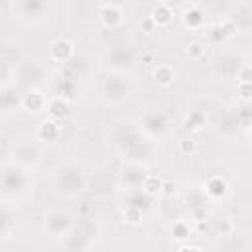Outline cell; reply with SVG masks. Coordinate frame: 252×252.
<instances>
[{
  "label": "cell",
  "mask_w": 252,
  "mask_h": 252,
  "mask_svg": "<svg viewBox=\"0 0 252 252\" xmlns=\"http://www.w3.org/2000/svg\"><path fill=\"white\" fill-rule=\"evenodd\" d=\"M73 53H75V45H73L71 39L59 37V39H55V41L49 43V57L53 61H57V63L69 61L73 57Z\"/></svg>",
  "instance_id": "cell-1"
},
{
  "label": "cell",
  "mask_w": 252,
  "mask_h": 252,
  "mask_svg": "<svg viewBox=\"0 0 252 252\" xmlns=\"http://www.w3.org/2000/svg\"><path fill=\"white\" fill-rule=\"evenodd\" d=\"M203 193H205L209 199L219 201V199H222V197L228 193V183H226V179L220 177V175H211V177L203 183Z\"/></svg>",
  "instance_id": "cell-2"
},
{
  "label": "cell",
  "mask_w": 252,
  "mask_h": 252,
  "mask_svg": "<svg viewBox=\"0 0 252 252\" xmlns=\"http://www.w3.org/2000/svg\"><path fill=\"white\" fill-rule=\"evenodd\" d=\"M98 20H100V24L104 28L114 30V28H118L122 24V10L116 4H104L100 8V12H98Z\"/></svg>",
  "instance_id": "cell-3"
},
{
  "label": "cell",
  "mask_w": 252,
  "mask_h": 252,
  "mask_svg": "<svg viewBox=\"0 0 252 252\" xmlns=\"http://www.w3.org/2000/svg\"><path fill=\"white\" fill-rule=\"evenodd\" d=\"M35 138L41 140V142H53L59 138V122L53 120V118H45L37 124V130H35Z\"/></svg>",
  "instance_id": "cell-4"
},
{
  "label": "cell",
  "mask_w": 252,
  "mask_h": 252,
  "mask_svg": "<svg viewBox=\"0 0 252 252\" xmlns=\"http://www.w3.org/2000/svg\"><path fill=\"white\" fill-rule=\"evenodd\" d=\"M148 16L156 24V28H165V26H169L173 22V12H171L169 4H156Z\"/></svg>",
  "instance_id": "cell-5"
},
{
  "label": "cell",
  "mask_w": 252,
  "mask_h": 252,
  "mask_svg": "<svg viewBox=\"0 0 252 252\" xmlns=\"http://www.w3.org/2000/svg\"><path fill=\"white\" fill-rule=\"evenodd\" d=\"M175 77H177V71L173 65H167V63H159L156 69H154V81L159 85V87H171L175 83Z\"/></svg>",
  "instance_id": "cell-6"
},
{
  "label": "cell",
  "mask_w": 252,
  "mask_h": 252,
  "mask_svg": "<svg viewBox=\"0 0 252 252\" xmlns=\"http://www.w3.org/2000/svg\"><path fill=\"white\" fill-rule=\"evenodd\" d=\"M47 104V98L41 91H30L24 98H22V106L28 110V112H41Z\"/></svg>",
  "instance_id": "cell-7"
},
{
  "label": "cell",
  "mask_w": 252,
  "mask_h": 252,
  "mask_svg": "<svg viewBox=\"0 0 252 252\" xmlns=\"http://www.w3.org/2000/svg\"><path fill=\"white\" fill-rule=\"evenodd\" d=\"M45 110H47L49 118H53V120H61V118H65V116L69 114V102L63 100L61 96H55V98L47 100Z\"/></svg>",
  "instance_id": "cell-8"
},
{
  "label": "cell",
  "mask_w": 252,
  "mask_h": 252,
  "mask_svg": "<svg viewBox=\"0 0 252 252\" xmlns=\"http://www.w3.org/2000/svg\"><path fill=\"white\" fill-rule=\"evenodd\" d=\"M181 22L189 30H199L205 24V18H203V12L199 8H187L183 12V16H181Z\"/></svg>",
  "instance_id": "cell-9"
},
{
  "label": "cell",
  "mask_w": 252,
  "mask_h": 252,
  "mask_svg": "<svg viewBox=\"0 0 252 252\" xmlns=\"http://www.w3.org/2000/svg\"><path fill=\"white\" fill-rule=\"evenodd\" d=\"M205 53H207V45H205L201 39H191V41L185 45V57H189L191 61L203 59Z\"/></svg>",
  "instance_id": "cell-10"
},
{
  "label": "cell",
  "mask_w": 252,
  "mask_h": 252,
  "mask_svg": "<svg viewBox=\"0 0 252 252\" xmlns=\"http://www.w3.org/2000/svg\"><path fill=\"white\" fill-rule=\"evenodd\" d=\"M159 189H161V177L158 175H146L144 181H142V191L148 195V197H158L159 195Z\"/></svg>",
  "instance_id": "cell-11"
},
{
  "label": "cell",
  "mask_w": 252,
  "mask_h": 252,
  "mask_svg": "<svg viewBox=\"0 0 252 252\" xmlns=\"http://www.w3.org/2000/svg\"><path fill=\"white\" fill-rule=\"evenodd\" d=\"M219 32H220L222 37L232 39V37L238 35V24H236L232 18H222V20L219 22Z\"/></svg>",
  "instance_id": "cell-12"
},
{
  "label": "cell",
  "mask_w": 252,
  "mask_h": 252,
  "mask_svg": "<svg viewBox=\"0 0 252 252\" xmlns=\"http://www.w3.org/2000/svg\"><path fill=\"white\" fill-rule=\"evenodd\" d=\"M197 148H199V144H197V140L193 136H185L177 144V150H179L181 156H193L197 152Z\"/></svg>",
  "instance_id": "cell-13"
},
{
  "label": "cell",
  "mask_w": 252,
  "mask_h": 252,
  "mask_svg": "<svg viewBox=\"0 0 252 252\" xmlns=\"http://www.w3.org/2000/svg\"><path fill=\"white\" fill-rule=\"evenodd\" d=\"M189 224L185 222V220H177L173 226H171V234H173V238H177V240H185V238H189Z\"/></svg>",
  "instance_id": "cell-14"
},
{
  "label": "cell",
  "mask_w": 252,
  "mask_h": 252,
  "mask_svg": "<svg viewBox=\"0 0 252 252\" xmlns=\"http://www.w3.org/2000/svg\"><path fill=\"white\" fill-rule=\"evenodd\" d=\"M205 124V116L201 114V112H191L189 116H187V120H185V128L187 130H197V128H201Z\"/></svg>",
  "instance_id": "cell-15"
},
{
  "label": "cell",
  "mask_w": 252,
  "mask_h": 252,
  "mask_svg": "<svg viewBox=\"0 0 252 252\" xmlns=\"http://www.w3.org/2000/svg\"><path fill=\"white\" fill-rule=\"evenodd\" d=\"M124 219H126V222L136 224V222L142 220V211H140L138 207H128V209L124 211Z\"/></svg>",
  "instance_id": "cell-16"
},
{
  "label": "cell",
  "mask_w": 252,
  "mask_h": 252,
  "mask_svg": "<svg viewBox=\"0 0 252 252\" xmlns=\"http://www.w3.org/2000/svg\"><path fill=\"white\" fill-rule=\"evenodd\" d=\"M238 94H240V100L244 102H250L252 98V89H250V83H238Z\"/></svg>",
  "instance_id": "cell-17"
},
{
  "label": "cell",
  "mask_w": 252,
  "mask_h": 252,
  "mask_svg": "<svg viewBox=\"0 0 252 252\" xmlns=\"http://www.w3.org/2000/svg\"><path fill=\"white\" fill-rule=\"evenodd\" d=\"M159 195H163V197H173V195H175V183L169 181V179H161Z\"/></svg>",
  "instance_id": "cell-18"
},
{
  "label": "cell",
  "mask_w": 252,
  "mask_h": 252,
  "mask_svg": "<svg viewBox=\"0 0 252 252\" xmlns=\"http://www.w3.org/2000/svg\"><path fill=\"white\" fill-rule=\"evenodd\" d=\"M236 79H238V83H250V65H248V63L240 67Z\"/></svg>",
  "instance_id": "cell-19"
},
{
  "label": "cell",
  "mask_w": 252,
  "mask_h": 252,
  "mask_svg": "<svg viewBox=\"0 0 252 252\" xmlns=\"http://www.w3.org/2000/svg\"><path fill=\"white\" fill-rule=\"evenodd\" d=\"M140 28L144 30V33H152V32L156 30V24L152 22V18H150V16H146V18L140 22Z\"/></svg>",
  "instance_id": "cell-20"
},
{
  "label": "cell",
  "mask_w": 252,
  "mask_h": 252,
  "mask_svg": "<svg viewBox=\"0 0 252 252\" xmlns=\"http://www.w3.org/2000/svg\"><path fill=\"white\" fill-rule=\"evenodd\" d=\"M177 250L179 252H185V250H201V246H197V244H177Z\"/></svg>",
  "instance_id": "cell-21"
},
{
  "label": "cell",
  "mask_w": 252,
  "mask_h": 252,
  "mask_svg": "<svg viewBox=\"0 0 252 252\" xmlns=\"http://www.w3.org/2000/svg\"><path fill=\"white\" fill-rule=\"evenodd\" d=\"M156 2H158V4H169L171 0H156Z\"/></svg>",
  "instance_id": "cell-22"
}]
</instances>
